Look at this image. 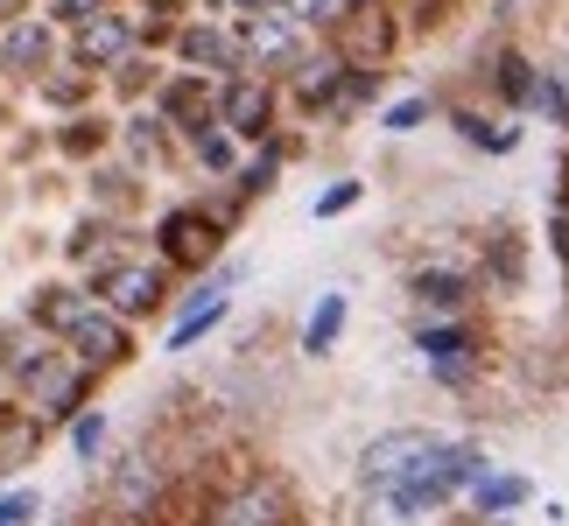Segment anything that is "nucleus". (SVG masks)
Returning <instances> with one entry per match:
<instances>
[{
	"label": "nucleus",
	"mask_w": 569,
	"mask_h": 526,
	"mask_svg": "<svg viewBox=\"0 0 569 526\" xmlns=\"http://www.w3.org/2000/svg\"><path fill=\"white\" fill-rule=\"evenodd\" d=\"M169 506V471L156 449H127L113 471H106V519L113 526H156Z\"/></svg>",
	"instance_id": "obj_7"
},
{
	"label": "nucleus",
	"mask_w": 569,
	"mask_h": 526,
	"mask_svg": "<svg viewBox=\"0 0 569 526\" xmlns=\"http://www.w3.org/2000/svg\"><path fill=\"white\" fill-rule=\"evenodd\" d=\"M106 141H113V127L92 120V113H71V120L57 127V148H63V155H99Z\"/></svg>",
	"instance_id": "obj_31"
},
{
	"label": "nucleus",
	"mask_w": 569,
	"mask_h": 526,
	"mask_svg": "<svg viewBox=\"0 0 569 526\" xmlns=\"http://www.w3.org/2000/svg\"><path fill=\"white\" fill-rule=\"evenodd\" d=\"M338 8H373V0H338Z\"/></svg>",
	"instance_id": "obj_41"
},
{
	"label": "nucleus",
	"mask_w": 569,
	"mask_h": 526,
	"mask_svg": "<svg viewBox=\"0 0 569 526\" xmlns=\"http://www.w3.org/2000/svg\"><path fill=\"white\" fill-rule=\"evenodd\" d=\"M528 281V239L513 225H492L486 232V289H520Z\"/></svg>",
	"instance_id": "obj_26"
},
{
	"label": "nucleus",
	"mask_w": 569,
	"mask_h": 526,
	"mask_svg": "<svg viewBox=\"0 0 569 526\" xmlns=\"http://www.w3.org/2000/svg\"><path fill=\"white\" fill-rule=\"evenodd\" d=\"M345 323H352V295L345 289H323L317 302H310V316H302V351L310 358H323V351H338V337H345Z\"/></svg>",
	"instance_id": "obj_24"
},
{
	"label": "nucleus",
	"mask_w": 569,
	"mask_h": 526,
	"mask_svg": "<svg viewBox=\"0 0 569 526\" xmlns=\"http://www.w3.org/2000/svg\"><path fill=\"white\" fill-rule=\"evenodd\" d=\"M562 302H569V281H562Z\"/></svg>",
	"instance_id": "obj_43"
},
{
	"label": "nucleus",
	"mask_w": 569,
	"mask_h": 526,
	"mask_svg": "<svg viewBox=\"0 0 569 526\" xmlns=\"http://www.w3.org/2000/svg\"><path fill=\"white\" fill-rule=\"evenodd\" d=\"M148 246H156V260L177 281H197L211 260L232 253V225L204 204V196H190V204H169L156 225H148Z\"/></svg>",
	"instance_id": "obj_2"
},
{
	"label": "nucleus",
	"mask_w": 569,
	"mask_h": 526,
	"mask_svg": "<svg viewBox=\"0 0 569 526\" xmlns=\"http://www.w3.org/2000/svg\"><path fill=\"white\" fill-rule=\"evenodd\" d=\"M78 281H84V289H92L120 323H134V331H141L148 316H162V310H169V289H177V274H169L162 260L127 253V246H120L113 260H99V267H84Z\"/></svg>",
	"instance_id": "obj_3"
},
{
	"label": "nucleus",
	"mask_w": 569,
	"mask_h": 526,
	"mask_svg": "<svg viewBox=\"0 0 569 526\" xmlns=\"http://www.w3.org/2000/svg\"><path fill=\"white\" fill-rule=\"evenodd\" d=\"M113 141L127 148V162H134V175H148V169H162L169 155H177V134H169V127H162V113H156V105H148V99H134V105H127V120L113 127Z\"/></svg>",
	"instance_id": "obj_18"
},
{
	"label": "nucleus",
	"mask_w": 569,
	"mask_h": 526,
	"mask_svg": "<svg viewBox=\"0 0 569 526\" xmlns=\"http://www.w3.org/2000/svg\"><path fill=\"white\" fill-rule=\"evenodd\" d=\"M486 351V331H478L471 316H422V331H415V358L436 365V358H478Z\"/></svg>",
	"instance_id": "obj_21"
},
{
	"label": "nucleus",
	"mask_w": 569,
	"mask_h": 526,
	"mask_svg": "<svg viewBox=\"0 0 569 526\" xmlns=\"http://www.w3.org/2000/svg\"><path fill=\"white\" fill-rule=\"evenodd\" d=\"M226 316H232V295H183V316L169 323L162 351H177V358H183V351H197V344H204Z\"/></svg>",
	"instance_id": "obj_23"
},
{
	"label": "nucleus",
	"mask_w": 569,
	"mask_h": 526,
	"mask_svg": "<svg viewBox=\"0 0 569 526\" xmlns=\"http://www.w3.org/2000/svg\"><path fill=\"white\" fill-rule=\"evenodd\" d=\"M36 323V331H50L71 358H84L106 380V372H120V365H134V323H120L106 302L84 289V281H42V289L29 295V310H21Z\"/></svg>",
	"instance_id": "obj_1"
},
{
	"label": "nucleus",
	"mask_w": 569,
	"mask_h": 526,
	"mask_svg": "<svg viewBox=\"0 0 569 526\" xmlns=\"http://www.w3.org/2000/svg\"><path fill=\"white\" fill-rule=\"evenodd\" d=\"M42 443H50V422L21 401V393H0V477H14V471H29Z\"/></svg>",
	"instance_id": "obj_16"
},
{
	"label": "nucleus",
	"mask_w": 569,
	"mask_h": 526,
	"mask_svg": "<svg viewBox=\"0 0 569 526\" xmlns=\"http://www.w3.org/2000/svg\"><path fill=\"white\" fill-rule=\"evenodd\" d=\"M169 63H183V71H204V78H226V71H247V57H239V29L232 14H183L177 29H169Z\"/></svg>",
	"instance_id": "obj_9"
},
{
	"label": "nucleus",
	"mask_w": 569,
	"mask_h": 526,
	"mask_svg": "<svg viewBox=\"0 0 569 526\" xmlns=\"http://www.w3.org/2000/svg\"><path fill=\"white\" fill-rule=\"evenodd\" d=\"M471 526H507V519H471Z\"/></svg>",
	"instance_id": "obj_42"
},
{
	"label": "nucleus",
	"mask_w": 569,
	"mask_h": 526,
	"mask_svg": "<svg viewBox=\"0 0 569 526\" xmlns=\"http://www.w3.org/2000/svg\"><path fill=\"white\" fill-rule=\"evenodd\" d=\"M218 127L232 141H268L281 127V84L260 71H226L218 78Z\"/></svg>",
	"instance_id": "obj_11"
},
{
	"label": "nucleus",
	"mask_w": 569,
	"mask_h": 526,
	"mask_svg": "<svg viewBox=\"0 0 569 526\" xmlns=\"http://www.w3.org/2000/svg\"><path fill=\"white\" fill-rule=\"evenodd\" d=\"M541 246H549V260H556V274L569 281V190L556 196V211H549V225H541Z\"/></svg>",
	"instance_id": "obj_34"
},
{
	"label": "nucleus",
	"mask_w": 569,
	"mask_h": 526,
	"mask_svg": "<svg viewBox=\"0 0 569 526\" xmlns=\"http://www.w3.org/2000/svg\"><path fill=\"white\" fill-rule=\"evenodd\" d=\"M429 435H436V428H387V435H373V443L359 449V485H366V498L401 485V471L415 464V449H422Z\"/></svg>",
	"instance_id": "obj_15"
},
{
	"label": "nucleus",
	"mask_w": 569,
	"mask_h": 526,
	"mask_svg": "<svg viewBox=\"0 0 569 526\" xmlns=\"http://www.w3.org/2000/svg\"><path fill=\"white\" fill-rule=\"evenodd\" d=\"M528 498H535V477H520V471H499V464H492V471L465 492V506H471V519H513L520 506H528Z\"/></svg>",
	"instance_id": "obj_22"
},
{
	"label": "nucleus",
	"mask_w": 569,
	"mask_h": 526,
	"mask_svg": "<svg viewBox=\"0 0 569 526\" xmlns=\"http://www.w3.org/2000/svg\"><path fill=\"white\" fill-rule=\"evenodd\" d=\"M63 435H71V456H78V464H92V456H106L113 422H106V407H78L71 422H63Z\"/></svg>",
	"instance_id": "obj_29"
},
{
	"label": "nucleus",
	"mask_w": 569,
	"mask_h": 526,
	"mask_svg": "<svg viewBox=\"0 0 569 526\" xmlns=\"http://www.w3.org/2000/svg\"><path fill=\"white\" fill-rule=\"evenodd\" d=\"M14 393H21V401H29V407H36L50 428H63L78 407H92V393H99V372L84 365V358H71L63 344H50V351H42V358H36V365L14 380Z\"/></svg>",
	"instance_id": "obj_5"
},
{
	"label": "nucleus",
	"mask_w": 569,
	"mask_h": 526,
	"mask_svg": "<svg viewBox=\"0 0 569 526\" xmlns=\"http://www.w3.org/2000/svg\"><path fill=\"white\" fill-rule=\"evenodd\" d=\"M148 105L162 113V127L177 134L183 148L204 134V127H218V78L204 71H183V63H169V71L156 78V92H148Z\"/></svg>",
	"instance_id": "obj_10"
},
{
	"label": "nucleus",
	"mask_w": 569,
	"mask_h": 526,
	"mask_svg": "<svg viewBox=\"0 0 569 526\" xmlns=\"http://www.w3.org/2000/svg\"><path fill=\"white\" fill-rule=\"evenodd\" d=\"M36 519H42L36 492H0V526H36Z\"/></svg>",
	"instance_id": "obj_37"
},
{
	"label": "nucleus",
	"mask_w": 569,
	"mask_h": 526,
	"mask_svg": "<svg viewBox=\"0 0 569 526\" xmlns=\"http://www.w3.org/2000/svg\"><path fill=\"white\" fill-rule=\"evenodd\" d=\"M443 393H465V386H478V372H486V351L478 358H436V365H422Z\"/></svg>",
	"instance_id": "obj_33"
},
{
	"label": "nucleus",
	"mask_w": 569,
	"mask_h": 526,
	"mask_svg": "<svg viewBox=\"0 0 569 526\" xmlns=\"http://www.w3.org/2000/svg\"><path fill=\"white\" fill-rule=\"evenodd\" d=\"M380 92H387V71H380V63H345L338 84H331V99H323V120H331V127H352L359 113H373V105H380Z\"/></svg>",
	"instance_id": "obj_19"
},
{
	"label": "nucleus",
	"mask_w": 569,
	"mask_h": 526,
	"mask_svg": "<svg viewBox=\"0 0 569 526\" xmlns=\"http://www.w3.org/2000/svg\"><path fill=\"white\" fill-rule=\"evenodd\" d=\"M232 29H239V57H247V71L274 78V84L289 78V71H296V57L317 42V36H302L289 14H260V21H239V14H232Z\"/></svg>",
	"instance_id": "obj_13"
},
{
	"label": "nucleus",
	"mask_w": 569,
	"mask_h": 526,
	"mask_svg": "<svg viewBox=\"0 0 569 526\" xmlns=\"http://www.w3.org/2000/svg\"><path fill=\"white\" fill-rule=\"evenodd\" d=\"M134 50H148L141 42V14H134V0H106L99 14H84L78 29H63V57L78 63V71H92L106 78L113 63H127Z\"/></svg>",
	"instance_id": "obj_6"
},
{
	"label": "nucleus",
	"mask_w": 569,
	"mask_h": 526,
	"mask_svg": "<svg viewBox=\"0 0 569 526\" xmlns=\"http://www.w3.org/2000/svg\"><path fill=\"white\" fill-rule=\"evenodd\" d=\"M429 120H436V99L429 92H408V99H393L387 113H380L387 134H415V127H429Z\"/></svg>",
	"instance_id": "obj_32"
},
{
	"label": "nucleus",
	"mask_w": 569,
	"mask_h": 526,
	"mask_svg": "<svg viewBox=\"0 0 569 526\" xmlns=\"http://www.w3.org/2000/svg\"><path fill=\"white\" fill-rule=\"evenodd\" d=\"M197 526H302V498L281 471H247L197 506Z\"/></svg>",
	"instance_id": "obj_4"
},
{
	"label": "nucleus",
	"mask_w": 569,
	"mask_h": 526,
	"mask_svg": "<svg viewBox=\"0 0 569 526\" xmlns=\"http://www.w3.org/2000/svg\"><path fill=\"white\" fill-rule=\"evenodd\" d=\"M99 8H106V0H42V14H50L57 29H78V21L99 14Z\"/></svg>",
	"instance_id": "obj_38"
},
{
	"label": "nucleus",
	"mask_w": 569,
	"mask_h": 526,
	"mask_svg": "<svg viewBox=\"0 0 569 526\" xmlns=\"http://www.w3.org/2000/svg\"><path fill=\"white\" fill-rule=\"evenodd\" d=\"M443 120L457 127V141H465V148H486V155H513V148H520V127L513 120H486L478 105H450Z\"/></svg>",
	"instance_id": "obj_25"
},
{
	"label": "nucleus",
	"mask_w": 569,
	"mask_h": 526,
	"mask_svg": "<svg viewBox=\"0 0 569 526\" xmlns=\"http://www.w3.org/2000/svg\"><path fill=\"white\" fill-rule=\"evenodd\" d=\"M281 14H289L302 36H323V29H331V21H338L345 8H338V0H281Z\"/></svg>",
	"instance_id": "obj_35"
},
{
	"label": "nucleus",
	"mask_w": 569,
	"mask_h": 526,
	"mask_svg": "<svg viewBox=\"0 0 569 526\" xmlns=\"http://www.w3.org/2000/svg\"><path fill=\"white\" fill-rule=\"evenodd\" d=\"M408 295L422 316H471V302L486 295V281L471 267H457V260H422V267L408 274Z\"/></svg>",
	"instance_id": "obj_14"
},
{
	"label": "nucleus",
	"mask_w": 569,
	"mask_h": 526,
	"mask_svg": "<svg viewBox=\"0 0 569 526\" xmlns=\"http://www.w3.org/2000/svg\"><path fill=\"white\" fill-rule=\"evenodd\" d=\"M323 42L345 57V63H387L401 57L408 42V21H401V0H373V8H345L331 29H323Z\"/></svg>",
	"instance_id": "obj_8"
},
{
	"label": "nucleus",
	"mask_w": 569,
	"mask_h": 526,
	"mask_svg": "<svg viewBox=\"0 0 569 526\" xmlns=\"http://www.w3.org/2000/svg\"><path fill=\"white\" fill-rule=\"evenodd\" d=\"M289 155H296V141L281 134V127H274L268 141H247V155H239V169L226 175V183H232V196H239V204H260V196H274V190H281V169H289Z\"/></svg>",
	"instance_id": "obj_17"
},
{
	"label": "nucleus",
	"mask_w": 569,
	"mask_h": 526,
	"mask_svg": "<svg viewBox=\"0 0 569 526\" xmlns=\"http://www.w3.org/2000/svg\"><path fill=\"white\" fill-rule=\"evenodd\" d=\"M226 14H239V21H260V14H281V0H226Z\"/></svg>",
	"instance_id": "obj_39"
},
{
	"label": "nucleus",
	"mask_w": 569,
	"mask_h": 526,
	"mask_svg": "<svg viewBox=\"0 0 569 526\" xmlns=\"http://www.w3.org/2000/svg\"><path fill=\"white\" fill-rule=\"evenodd\" d=\"M183 155H190V169L204 175V183H226V175L239 169V155H247V141H232L226 127H204V134H197Z\"/></svg>",
	"instance_id": "obj_28"
},
{
	"label": "nucleus",
	"mask_w": 569,
	"mask_h": 526,
	"mask_svg": "<svg viewBox=\"0 0 569 526\" xmlns=\"http://www.w3.org/2000/svg\"><path fill=\"white\" fill-rule=\"evenodd\" d=\"M528 113H541V120L569 127V57H562V63H549V71H541V84H535V105H528Z\"/></svg>",
	"instance_id": "obj_30"
},
{
	"label": "nucleus",
	"mask_w": 569,
	"mask_h": 526,
	"mask_svg": "<svg viewBox=\"0 0 569 526\" xmlns=\"http://www.w3.org/2000/svg\"><path fill=\"white\" fill-rule=\"evenodd\" d=\"M57 57H63V29L42 8L0 21V78H8V84H36Z\"/></svg>",
	"instance_id": "obj_12"
},
{
	"label": "nucleus",
	"mask_w": 569,
	"mask_h": 526,
	"mask_svg": "<svg viewBox=\"0 0 569 526\" xmlns=\"http://www.w3.org/2000/svg\"><path fill=\"white\" fill-rule=\"evenodd\" d=\"M36 0H0V21H14V14H29Z\"/></svg>",
	"instance_id": "obj_40"
},
{
	"label": "nucleus",
	"mask_w": 569,
	"mask_h": 526,
	"mask_svg": "<svg viewBox=\"0 0 569 526\" xmlns=\"http://www.w3.org/2000/svg\"><path fill=\"white\" fill-rule=\"evenodd\" d=\"M359 196H366L359 175H338V183H323V190H317V204H310V211H317V218H345V211L359 204Z\"/></svg>",
	"instance_id": "obj_36"
},
{
	"label": "nucleus",
	"mask_w": 569,
	"mask_h": 526,
	"mask_svg": "<svg viewBox=\"0 0 569 526\" xmlns=\"http://www.w3.org/2000/svg\"><path fill=\"white\" fill-rule=\"evenodd\" d=\"M50 344H57V337H50V331H36L29 316L0 323V380L14 386V380H21V372H29V365H36V358H42V351H50Z\"/></svg>",
	"instance_id": "obj_27"
},
{
	"label": "nucleus",
	"mask_w": 569,
	"mask_h": 526,
	"mask_svg": "<svg viewBox=\"0 0 569 526\" xmlns=\"http://www.w3.org/2000/svg\"><path fill=\"white\" fill-rule=\"evenodd\" d=\"M486 78H492V99L507 105V113H528L535 84H541V63L528 50H513V42H499V50L486 57Z\"/></svg>",
	"instance_id": "obj_20"
}]
</instances>
